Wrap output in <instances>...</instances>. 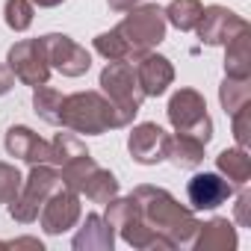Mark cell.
Wrapping results in <instances>:
<instances>
[{
    "mask_svg": "<svg viewBox=\"0 0 251 251\" xmlns=\"http://www.w3.org/2000/svg\"><path fill=\"white\" fill-rule=\"evenodd\" d=\"M245 27H248V21L239 18L236 12L225 9V6H207V9L201 12L198 24H195L198 39H201L204 45H227V42H230L239 30H245Z\"/></svg>",
    "mask_w": 251,
    "mask_h": 251,
    "instance_id": "10",
    "label": "cell"
},
{
    "mask_svg": "<svg viewBox=\"0 0 251 251\" xmlns=\"http://www.w3.org/2000/svg\"><path fill=\"white\" fill-rule=\"evenodd\" d=\"M36 6H42V9H53V6H59V3H65V0H33Z\"/></svg>",
    "mask_w": 251,
    "mask_h": 251,
    "instance_id": "32",
    "label": "cell"
},
{
    "mask_svg": "<svg viewBox=\"0 0 251 251\" xmlns=\"http://www.w3.org/2000/svg\"><path fill=\"white\" fill-rule=\"evenodd\" d=\"M12 86H15V74H12L6 65H0V95H6Z\"/></svg>",
    "mask_w": 251,
    "mask_h": 251,
    "instance_id": "30",
    "label": "cell"
},
{
    "mask_svg": "<svg viewBox=\"0 0 251 251\" xmlns=\"http://www.w3.org/2000/svg\"><path fill=\"white\" fill-rule=\"evenodd\" d=\"M21 183H24V177L15 166L0 163V204H9L21 192Z\"/></svg>",
    "mask_w": 251,
    "mask_h": 251,
    "instance_id": "27",
    "label": "cell"
},
{
    "mask_svg": "<svg viewBox=\"0 0 251 251\" xmlns=\"http://www.w3.org/2000/svg\"><path fill=\"white\" fill-rule=\"evenodd\" d=\"M112 242H115V227L106 225L103 216L98 213H89L80 233L74 236V248L77 251H112Z\"/></svg>",
    "mask_w": 251,
    "mask_h": 251,
    "instance_id": "15",
    "label": "cell"
},
{
    "mask_svg": "<svg viewBox=\"0 0 251 251\" xmlns=\"http://www.w3.org/2000/svg\"><path fill=\"white\" fill-rule=\"evenodd\" d=\"M169 133L160 127V124H136L130 139H127V148H130V157L142 166H157L166 160V151H169Z\"/></svg>",
    "mask_w": 251,
    "mask_h": 251,
    "instance_id": "11",
    "label": "cell"
},
{
    "mask_svg": "<svg viewBox=\"0 0 251 251\" xmlns=\"http://www.w3.org/2000/svg\"><path fill=\"white\" fill-rule=\"evenodd\" d=\"M100 89L103 95L112 100V106L121 112L124 124H130L145 100L142 89H139V80H136V68L133 62H109L103 71H100Z\"/></svg>",
    "mask_w": 251,
    "mask_h": 251,
    "instance_id": "4",
    "label": "cell"
},
{
    "mask_svg": "<svg viewBox=\"0 0 251 251\" xmlns=\"http://www.w3.org/2000/svg\"><path fill=\"white\" fill-rule=\"evenodd\" d=\"M230 121H233L236 148H245V151H248V145H251V103L242 106V109H236V112L230 115Z\"/></svg>",
    "mask_w": 251,
    "mask_h": 251,
    "instance_id": "28",
    "label": "cell"
},
{
    "mask_svg": "<svg viewBox=\"0 0 251 251\" xmlns=\"http://www.w3.org/2000/svg\"><path fill=\"white\" fill-rule=\"evenodd\" d=\"M6 151L30 166H39V163H50V142H45L39 133H33L30 127L18 124V127H9L6 133Z\"/></svg>",
    "mask_w": 251,
    "mask_h": 251,
    "instance_id": "14",
    "label": "cell"
},
{
    "mask_svg": "<svg viewBox=\"0 0 251 251\" xmlns=\"http://www.w3.org/2000/svg\"><path fill=\"white\" fill-rule=\"evenodd\" d=\"M219 172L233 183V186H245L251 180V157L245 148H227L216 157Z\"/></svg>",
    "mask_w": 251,
    "mask_h": 251,
    "instance_id": "20",
    "label": "cell"
},
{
    "mask_svg": "<svg viewBox=\"0 0 251 251\" xmlns=\"http://www.w3.org/2000/svg\"><path fill=\"white\" fill-rule=\"evenodd\" d=\"M136 80H139V89H142V95L145 98H160L172 83H175V68H172V62L166 59V56H160V53H145V56H139L136 59Z\"/></svg>",
    "mask_w": 251,
    "mask_h": 251,
    "instance_id": "13",
    "label": "cell"
},
{
    "mask_svg": "<svg viewBox=\"0 0 251 251\" xmlns=\"http://www.w3.org/2000/svg\"><path fill=\"white\" fill-rule=\"evenodd\" d=\"M130 15H124V21L115 27V33L124 39L130 50V62H136L139 56H145L148 50H154L163 39H166V12L154 3L145 6H133L127 9Z\"/></svg>",
    "mask_w": 251,
    "mask_h": 251,
    "instance_id": "3",
    "label": "cell"
},
{
    "mask_svg": "<svg viewBox=\"0 0 251 251\" xmlns=\"http://www.w3.org/2000/svg\"><path fill=\"white\" fill-rule=\"evenodd\" d=\"M233 219L242 225V227H251V192L242 186L239 195H236V207H233Z\"/></svg>",
    "mask_w": 251,
    "mask_h": 251,
    "instance_id": "29",
    "label": "cell"
},
{
    "mask_svg": "<svg viewBox=\"0 0 251 251\" xmlns=\"http://www.w3.org/2000/svg\"><path fill=\"white\" fill-rule=\"evenodd\" d=\"M80 219V195L68 186H59L56 192L48 195V201L39 210V222L45 227V233H65L77 225Z\"/></svg>",
    "mask_w": 251,
    "mask_h": 251,
    "instance_id": "9",
    "label": "cell"
},
{
    "mask_svg": "<svg viewBox=\"0 0 251 251\" xmlns=\"http://www.w3.org/2000/svg\"><path fill=\"white\" fill-rule=\"evenodd\" d=\"M95 50H98L103 59H109V62H130V50H127L124 39H121L115 30L100 33V36L95 39Z\"/></svg>",
    "mask_w": 251,
    "mask_h": 251,
    "instance_id": "25",
    "label": "cell"
},
{
    "mask_svg": "<svg viewBox=\"0 0 251 251\" xmlns=\"http://www.w3.org/2000/svg\"><path fill=\"white\" fill-rule=\"evenodd\" d=\"M59 186H62V177H59V172L50 169V163H39V166H33L30 177L21 183V192L9 201V216H12L15 222H24V225L36 222L42 204H45L48 195L56 192Z\"/></svg>",
    "mask_w": 251,
    "mask_h": 251,
    "instance_id": "5",
    "label": "cell"
},
{
    "mask_svg": "<svg viewBox=\"0 0 251 251\" xmlns=\"http://www.w3.org/2000/svg\"><path fill=\"white\" fill-rule=\"evenodd\" d=\"M59 124L71 133H86V136H100L115 127H127L121 112L112 106V100L100 92H74L62 98Z\"/></svg>",
    "mask_w": 251,
    "mask_h": 251,
    "instance_id": "2",
    "label": "cell"
},
{
    "mask_svg": "<svg viewBox=\"0 0 251 251\" xmlns=\"http://www.w3.org/2000/svg\"><path fill=\"white\" fill-rule=\"evenodd\" d=\"M80 154H86V145L74 133H56L53 136V142H50V163L53 166H62V163H68Z\"/></svg>",
    "mask_w": 251,
    "mask_h": 251,
    "instance_id": "24",
    "label": "cell"
},
{
    "mask_svg": "<svg viewBox=\"0 0 251 251\" xmlns=\"http://www.w3.org/2000/svg\"><path fill=\"white\" fill-rule=\"evenodd\" d=\"M186 195H189L192 210H216L233 195V183L227 177H222V175L204 172V175H195L189 180Z\"/></svg>",
    "mask_w": 251,
    "mask_h": 251,
    "instance_id": "12",
    "label": "cell"
},
{
    "mask_svg": "<svg viewBox=\"0 0 251 251\" xmlns=\"http://www.w3.org/2000/svg\"><path fill=\"white\" fill-rule=\"evenodd\" d=\"M3 21H6L9 30L24 33V30L33 24V3H30V0H6V6H3Z\"/></svg>",
    "mask_w": 251,
    "mask_h": 251,
    "instance_id": "26",
    "label": "cell"
},
{
    "mask_svg": "<svg viewBox=\"0 0 251 251\" xmlns=\"http://www.w3.org/2000/svg\"><path fill=\"white\" fill-rule=\"evenodd\" d=\"M192 245L198 251H230L236 248V227L227 219H210L198 227Z\"/></svg>",
    "mask_w": 251,
    "mask_h": 251,
    "instance_id": "16",
    "label": "cell"
},
{
    "mask_svg": "<svg viewBox=\"0 0 251 251\" xmlns=\"http://www.w3.org/2000/svg\"><path fill=\"white\" fill-rule=\"evenodd\" d=\"M130 198L139 207V219L166 242V248L195 242V233H198L201 222L192 216L189 207L177 204L172 192H166L160 186H136L130 192Z\"/></svg>",
    "mask_w": 251,
    "mask_h": 251,
    "instance_id": "1",
    "label": "cell"
},
{
    "mask_svg": "<svg viewBox=\"0 0 251 251\" xmlns=\"http://www.w3.org/2000/svg\"><path fill=\"white\" fill-rule=\"evenodd\" d=\"M163 12H166V24L177 27L180 33H189V30H195L204 6L198 3V0H172L169 9H163Z\"/></svg>",
    "mask_w": 251,
    "mask_h": 251,
    "instance_id": "22",
    "label": "cell"
},
{
    "mask_svg": "<svg viewBox=\"0 0 251 251\" xmlns=\"http://www.w3.org/2000/svg\"><path fill=\"white\" fill-rule=\"evenodd\" d=\"M77 195H86L89 201H95V204H109L115 195H118V180H115V175L112 172H106V169H100L98 163L83 175V180L77 183Z\"/></svg>",
    "mask_w": 251,
    "mask_h": 251,
    "instance_id": "17",
    "label": "cell"
},
{
    "mask_svg": "<svg viewBox=\"0 0 251 251\" xmlns=\"http://www.w3.org/2000/svg\"><path fill=\"white\" fill-rule=\"evenodd\" d=\"M45 42V53H48V65L56 68L59 74L65 77H80L92 68V53L77 45L74 39L62 36V33H50V36H42Z\"/></svg>",
    "mask_w": 251,
    "mask_h": 251,
    "instance_id": "8",
    "label": "cell"
},
{
    "mask_svg": "<svg viewBox=\"0 0 251 251\" xmlns=\"http://www.w3.org/2000/svg\"><path fill=\"white\" fill-rule=\"evenodd\" d=\"M219 100L227 115L248 106L251 103V77H225V83L219 86Z\"/></svg>",
    "mask_w": 251,
    "mask_h": 251,
    "instance_id": "21",
    "label": "cell"
},
{
    "mask_svg": "<svg viewBox=\"0 0 251 251\" xmlns=\"http://www.w3.org/2000/svg\"><path fill=\"white\" fill-rule=\"evenodd\" d=\"M106 3H109L112 12H127V9L139 6V0H106Z\"/></svg>",
    "mask_w": 251,
    "mask_h": 251,
    "instance_id": "31",
    "label": "cell"
},
{
    "mask_svg": "<svg viewBox=\"0 0 251 251\" xmlns=\"http://www.w3.org/2000/svg\"><path fill=\"white\" fill-rule=\"evenodd\" d=\"M166 160H172L177 169H198L204 163V142L186 133H175L169 139V151Z\"/></svg>",
    "mask_w": 251,
    "mask_h": 251,
    "instance_id": "19",
    "label": "cell"
},
{
    "mask_svg": "<svg viewBox=\"0 0 251 251\" xmlns=\"http://www.w3.org/2000/svg\"><path fill=\"white\" fill-rule=\"evenodd\" d=\"M225 74L227 77H251V27L239 30L225 45Z\"/></svg>",
    "mask_w": 251,
    "mask_h": 251,
    "instance_id": "18",
    "label": "cell"
},
{
    "mask_svg": "<svg viewBox=\"0 0 251 251\" xmlns=\"http://www.w3.org/2000/svg\"><path fill=\"white\" fill-rule=\"evenodd\" d=\"M6 68L15 74V80H21L24 86H45L50 77V65H48V53H45V42L42 39H24L18 45L9 48L6 56Z\"/></svg>",
    "mask_w": 251,
    "mask_h": 251,
    "instance_id": "7",
    "label": "cell"
},
{
    "mask_svg": "<svg viewBox=\"0 0 251 251\" xmlns=\"http://www.w3.org/2000/svg\"><path fill=\"white\" fill-rule=\"evenodd\" d=\"M166 112H169V121H172V127L177 133L195 136L204 145L213 139V121L207 115V103H204V98L195 89H177L172 95Z\"/></svg>",
    "mask_w": 251,
    "mask_h": 251,
    "instance_id": "6",
    "label": "cell"
},
{
    "mask_svg": "<svg viewBox=\"0 0 251 251\" xmlns=\"http://www.w3.org/2000/svg\"><path fill=\"white\" fill-rule=\"evenodd\" d=\"M62 92L59 89H53V86H36V92H33V106H36V112L48 121V124H59V112H62Z\"/></svg>",
    "mask_w": 251,
    "mask_h": 251,
    "instance_id": "23",
    "label": "cell"
}]
</instances>
